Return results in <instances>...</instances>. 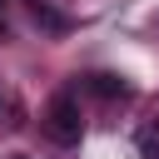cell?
<instances>
[{"label": "cell", "instance_id": "277c9868", "mask_svg": "<svg viewBox=\"0 0 159 159\" xmlns=\"http://www.w3.org/2000/svg\"><path fill=\"white\" fill-rule=\"evenodd\" d=\"M139 149H144V159H159V129H144L139 134Z\"/></svg>", "mask_w": 159, "mask_h": 159}, {"label": "cell", "instance_id": "7a4b0ae2", "mask_svg": "<svg viewBox=\"0 0 159 159\" xmlns=\"http://www.w3.org/2000/svg\"><path fill=\"white\" fill-rule=\"evenodd\" d=\"M80 84H84L89 94H99V99H124V94H129V80H124V75H109V70H94V75H84Z\"/></svg>", "mask_w": 159, "mask_h": 159}, {"label": "cell", "instance_id": "8992f818", "mask_svg": "<svg viewBox=\"0 0 159 159\" xmlns=\"http://www.w3.org/2000/svg\"><path fill=\"white\" fill-rule=\"evenodd\" d=\"M0 114H5V94H0Z\"/></svg>", "mask_w": 159, "mask_h": 159}, {"label": "cell", "instance_id": "52a82bcc", "mask_svg": "<svg viewBox=\"0 0 159 159\" xmlns=\"http://www.w3.org/2000/svg\"><path fill=\"white\" fill-rule=\"evenodd\" d=\"M15 159H25V154H15Z\"/></svg>", "mask_w": 159, "mask_h": 159}, {"label": "cell", "instance_id": "3957f363", "mask_svg": "<svg viewBox=\"0 0 159 159\" xmlns=\"http://www.w3.org/2000/svg\"><path fill=\"white\" fill-rule=\"evenodd\" d=\"M30 15H35V25H40V30H50V35H65V30H70V15H65V10H55L50 0H30Z\"/></svg>", "mask_w": 159, "mask_h": 159}, {"label": "cell", "instance_id": "6da1fadb", "mask_svg": "<svg viewBox=\"0 0 159 159\" xmlns=\"http://www.w3.org/2000/svg\"><path fill=\"white\" fill-rule=\"evenodd\" d=\"M40 124H45V134H50L55 144H80V139H84V114H80L75 89H60V94L45 104Z\"/></svg>", "mask_w": 159, "mask_h": 159}, {"label": "cell", "instance_id": "5b68a950", "mask_svg": "<svg viewBox=\"0 0 159 159\" xmlns=\"http://www.w3.org/2000/svg\"><path fill=\"white\" fill-rule=\"evenodd\" d=\"M0 35H5V0H0Z\"/></svg>", "mask_w": 159, "mask_h": 159}]
</instances>
